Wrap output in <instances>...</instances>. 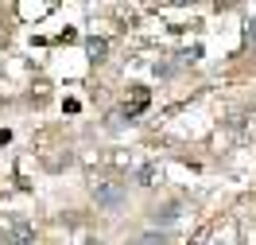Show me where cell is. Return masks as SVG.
I'll return each instance as SVG.
<instances>
[{"label": "cell", "mask_w": 256, "mask_h": 245, "mask_svg": "<svg viewBox=\"0 0 256 245\" xmlns=\"http://www.w3.org/2000/svg\"><path fill=\"white\" fill-rule=\"evenodd\" d=\"M94 202L101 210H120V206H124V187H120V183H97Z\"/></svg>", "instance_id": "1"}, {"label": "cell", "mask_w": 256, "mask_h": 245, "mask_svg": "<svg viewBox=\"0 0 256 245\" xmlns=\"http://www.w3.org/2000/svg\"><path fill=\"white\" fill-rule=\"evenodd\" d=\"M178 214H182V206H178V202H167V206H163V210H156V214H152V218L167 226V222H178Z\"/></svg>", "instance_id": "2"}, {"label": "cell", "mask_w": 256, "mask_h": 245, "mask_svg": "<svg viewBox=\"0 0 256 245\" xmlns=\"http://www.w3.org/2000/svg\"><path fill=\"white\" fill-rule=\"evenodd\" d=\"M105 39H86V51H90V59H105Z\"/></svg>", "instance_id": "3"}, {"label": "cell", "mask_w": 256, "mask_h": 245, "mask_svg": "<svg viewBox=\"0 0 256 245\" xmlns=\"http://www.w3.org/2000/svg\"><path fill=\"white\" fill-rule=\"evenodd\" d=\"M136 245H167V233H163V229H160V233L152 229V233H144V237H140Z\"/></svg>", "instance_id": "4"}, {"label": "cell", "mask_w": 256, "mask_h": 245, "mask_svg": "<svg viewBox=\"0 0 256 245\" xmlns=\"http://www.w3.org/2000/svg\"><path fill=\"white\" fill-rule=\"evenodd\" d=\"M152 179H156V167L144 163V167H140V175H136V183H152Z\"/></svg>", "instance_id": "5"}, {"label": "cell", "mask_w": 256, "mask_h": 245, "mask_svg": "<svg viewBox=\"0 0 256 245\" xmlns=\"http://www.w3.org/2000/svg\"><path fill=\"white\" fill-rule=\"evenodd\" d=\"M12 233H16V241H32V226H24V222H16Z\"/></svg>", "instance_id": "6"}, {"label": "cell", "mask_w": 256, "mask_h": 245, "mask_svg": "<svg viewBox=\"0 0 256 245\" xmlns=\"http://www.w3.org/2000/svg\"><path fill=\"white\" fill-rule=\"evenodd\" d=\"M244 32H248V39H256V20H248V28H244Z\"/></svg>", "instance_id": "7"}, {"label": "cell", "mask_w": 256, "mask_h": 245, "mask_svg": "<svg viewBox=\"0 0 256 245\" xmlns=\"http://www.w3.org/2000/svg\"><path fill=\"white\" fill-rule=\"evenodd\" d=\"M86 245H101V241H86Z\"/></svg>", "instance_id": "8"}]
</instances>
